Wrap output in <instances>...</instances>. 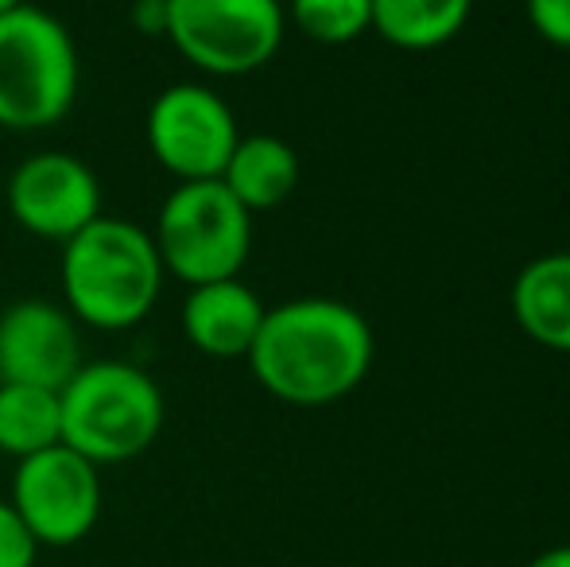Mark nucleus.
Instances as JSON below:
<instances>
[{
    "label": "nucleus",
    "instance_id": "obj_8",
    "mask_svg": "<svg viewBox=\"0 0 570 567\" xmlns=\"http://www.w3.org/2000/svg\"><path fill=\"white\" fill-rule=\"evenodd\" d=\"M101 467L55 443L16 462L12 506L39 548H70L94 532L101 517Z\"/></svg>",
    "mask_w": 570,
    "mask_h": 567
},
{
    "label": "nucleus",
    "instance_id": "obj_6",
    "mask_svg": "<svg viewBox=\"0 0 570 567\" xmlns=\"http://www.w3.org/2000/svg\"><path fill=\"white\" fill-rule=\"evenodd\" d=\"M284 20L279 0H167L164 36L190 67L240 78L276 59Z\"/></svg>",
    "mask_w": 570,
    "mask_h": 567
},
{
    "label": "nucleus",
    "instance_id": "obj_5",
    "mask_svg": "<svg viewBox=\"0 0 570 567\" xmlns=\"http://www.w3.org/2000/svg\"><path fill=\"white\" fill-rule=\"evenodd\" d=\"M151 242L164 273L179 276L187 287L229 281L245 268L253 250V214L222 179L179 183L159 206Z\"/></svg>",
    "mask_w": 570,
    "mask_h": 567
},
{
    "label": "nucleus",
    "instance_id": "obj_16",
    "mask_svg": "<svg viewBox=\"0 0 570 567\" xmlns=\"http://www.w3.org/2000/svg\"><path fill=\"white\" fill-rule=\"evenodd\" d=\"M287 12L315 43H353L373 31V0H292Z\"/></svg>",
    "mask_w": 570,
    "mask_h": 567
},
{
    "label": "nucleus",
    "instance_id": "obj_3",
    "mask_svg": "<svg viewBox=\"0 0 570 567\" xmlns=\"http://www.w3.org/2000/svg\"><path fill=\"white\" fill-rule=\"evenodd\" d=\"M62 443L90 459L94 467H114L144 454L164 431V389L132 362H82L59 389Z\"/></svg>",
    "mask_w": 570,
    "mask_h": 567
},
{
    "label": "nucleus",
    "instance_id": "obj_9",
    "mask_svg": "<svg viewBox=\"0 0 570 567\" xmlns=\"http://www.w3.org/2000/svg\"><path fill=\"white\" fill-rule=\"evenodd\" d=\"M8 211L28 234L67 245L101 218V183L70 151H36L8 179Z\"/></svg>",
    "mask_w": 570,
    "mask_h": 567
},
{
    "label": "nucleus",
    "instance_id": "obj_20",
    "mask_svg": "<svg viewBox=\"0 0 570 567\" xmlns=\"http://www.w3.org/2000/svg\"><path fill=\"white\" fill-rule=\"evenodd\" d=\"M528 567H570V545L548 548V553H540Z\"/></svg>",
    "mask_w": 570,
    "mask_h": 567
},
{
    "label": "nucleus",
    "instance_id": "obj_21",
    "mask_svg": "<svg viewBox=\"0 0 570 567\" xmlns=\"http://www.w3.org/2000/svg\"><path fill=\"white\" fill-rule=\"evenodd\" d=\"M20 4H28V0H0V16L12 12V8H20Z\"/></svg>",
    "mask_w": 570,
    "mask_h": 567
},
{
    "label": "nucleus",
    "instance_id": "obj_18",
    "mask_svg": "<svg viewBox=\"0 0 570 567\" xmlns=\"http://www.w3.org/2000/svg\"><path fill=\"white\" fill-rule=\"evenodd\" d=\"M528 20L551 47H570V0H528Z\"/></svg>",
    "mask_w": 570,
    "mask_h": 567
},
{
    "label": "nucleus",
    "instance_id": "obj_11",
    "mask_svg": "<svg viewBox=\"0 0 570 567\" xmlns=\"http://www.w3.org/2000/svg\"><path fill=\"white\" fill-rule=\"evenodd\" d=\"M264 303L245 281L195 284L183 300V334L210 358H245L264 323Z\"/></svg>",
    "mask_w": 570,
    "mask_h": 567
},
{
    "label": "nucleus",
    "instance_id": "obj_4",
    "mask_svg": "<svg viewBox=\"0 0 570 567\" xmlns=\"http://www.w3.org/2000/svg\"><path fill=\"white\" fill-rule=\"evenodd\" d=\"M78 47L59 16L20 4L0 16V129L39 133L78 101Z\"/></svg>",
    "mask_w": 570,
    "mask_h": 567
},
{
    "label": "nucleus",
    "instance_id": "obj_10",
    "mask_svg": "<svg viewBox=\"0 0 570 567\" xmlns=\"http://www.w3.org/2000/svg\"><path fill=\"white\" fill-rule=\"evenodd\" d=\"M82 365L75 315L51 300H20L0 315V385L59 393Z\"/></svg>",
    "mask_w": 570,
    "mask_h": 567
},
{
    "label": "nucleus",
    "instance_id": "obj_14",
    "mask_svg": "<svg viewBox=\"0 0 570 567\" xmlns=\"http://www.w3.org/2000/svg\"><path fill=\"white\" fill-rule=\"evenodd\" d=\"M473 0H373V31L400 51H435L465 28Z\"/></svg>",
    "mask_w": 570,
    "mask_h": 567
},
{
    "label": "nucleus",
    "instance_id": "obj_12",
    "mask_svg": "<svg viewBox=\"0 0 570 567\" xmlns=\"http://www.w3.org/2000/svg\"><path fill=\"white\" fill-rule=\"evenodd\" d=\"M512 315L532 342L570 354V253H548L520 268Z\"/></svg>",
    "mask_w": 570,
    "mask_h": 567
},
{
    "label": "nucleus",
    "instance_id": "obj_13",
    "mask_svg": "<svg viewBox=\"0 0 570 567\" xmlns=\"http://www.w3.org/2000/svg\"><path fill=\"white\" fill-rule=\"evenodd\" d=\"M222 183L248 214L272 211L287 203L292 190L299 187V156L287 140L279 137H240L233 148Z\"/></svg>",
    "mask_w": 570,
    "mask_h": 567
},
{
    "label": "nucleus",
    "instance_id": "obj_2",
    "mask_svg": "<svg viewBox=\"0 0 570 567\" xmlns=\"http://www.w3.org/2000/svg\"><path fill=\"white\" fill-rule=\"evenodd\" d=\"M164 265L148 229L125 218H94L62 245L67 311L98 331H128L151 315L164 287Z\"/></svg>",
    "mask_w": 570,
    "mask_h": 567
},
{
    "label": "nucleus",
    "instance_id": "obj_1",
    "mask_svg": "<svg viewBox=\"0 0 570 567\" xmlns=\"http://www.w3.org/2000/svg\"><path fill=\"white\" fill-rule=\"evenodd\" d=\"M245 358L264 393L299 409H323L365 381L373 331L350 303L307 295L264 311L261 334Z\"/></svg>",
    "mask_w": 570,
    "mask_h": 567
},
{
    "label": "nucleus",
    "instance_id": "obj_7",
    "mask_svg": "<svg viewBox=\"0 0 570 567\" xmlns=\"http://www.w3.org/2000/svg\"><path fill=\"white\" fill-rule=\"evenodd\" d=\"M144 137L164 172L179 183H203L222 179L240 133L222 94L198 82H175L156 94Z\"/></svg>",
    "mask_w": 570,
    "mask_h": 567
},
{
    "label": "nucleus",
    "instance_id": "obj_15",
    "mask_svg": "<svg viewBox=\"0 0 570 567\" xmlns=\"http://www.w3.org/2000/svg\"><path fill=\"white\" fill-rule=\"evenodd\" d=\"M62 443L59 393L39 385H0V451L16 462Z\"/></svg>",
    "mask_w": 570,
    "mask_h": 567
},
{
    "label": "nucleus",
    "instance_id": "obj_17",
    "mask_svg": "<svg viewBox=\"0 0 570 567\" xmlns=\"http://www.w3.org/2000/svg\"><path fill=\"white\" fill-rule=\"evenodd\" d=\"M39 540L16 514L12 501L0 498V567H36Z\"/></svg>",
    "mask_w": 570,
    "mask_h": 567
},
{
    "label": "nucleus",
    "instance_id": "obj_19",
    "mask_svg": "<svg viewBox=\"0 0 570 567\" xmlns=\"http://www.w3.org/2000/svg\"><path fill=\"white\" fill-rule=\"evenodd\" d=\"M132 23L144 31V36H164L167 0H136V4H132Z\"/></svg>",
    "mask_w": 570,
    "mask_h": 567
}]
</instances>
